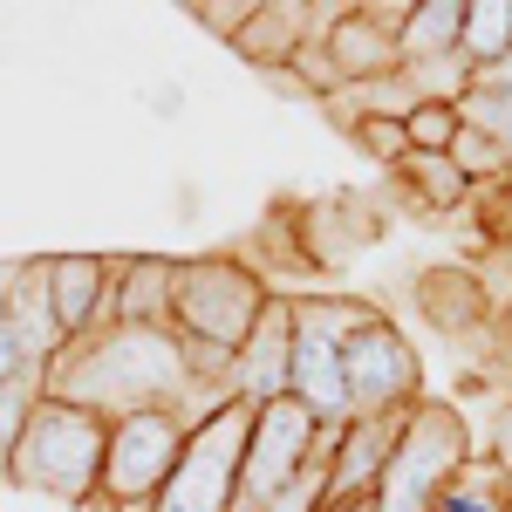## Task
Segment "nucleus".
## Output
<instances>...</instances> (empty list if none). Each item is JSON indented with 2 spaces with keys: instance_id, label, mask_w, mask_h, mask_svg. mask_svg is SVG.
Returning a JSON list of instances; mask_svg holds the SVG:
<instances>
[{
  "instance_id": "obj_1",
  "label": "nucleus",
  "mask_w": 512,
  "mask_h": 512,
  "mask_svg": "<svg viewBox=\"0 0 512 512\" xmlns=\"http://www.w3.org/2000/svg\"><path fill=\"white\" fill-rule=\"evenodd\" d=\"M48 396L96 410V417H137V410H171L185 424H205L233 396V355L198 349L178 328H130L110 321L82 342H62V355L41 369Z\"/></svg>"
},
{
  "instance_id": "obj_2",
  "label": "nucleus",
  "mask_w": 512,
  "mask_h": 512,
  "mask_svg": "<svg viewBox=\"0 0 512 512\" xmlns=\"http://www.w3.org/2000/svg\"><path fill=\"white\" fill-rule=\"evenodd\" d=\"M103 451H110V417L76 410L62 396H41L28 431H21V451H14L7 478L41 492V499H62V506H96Z\"/></svg>"
},
{
  "instance_id": "obj_3",
  "label": "nucleus",
  "mask_w": 512,
  "mask_h": 512,
  "mask_svg": "<svg viewBox=\"0 0 512 512\" xmlns=\"http://www.w3.org/2000/svg\"><path fill=\"white\" fill-rule=\"evenodd\" d=\"M274 287L260 280L253 260L239 253H192L178 260V280H171V328L198 342V349L239 355V342L253 335V321L267 315Z\"/></svg>"
},
{
  "instance_id": "obj_4",
  "label": "nucleus",
  "mask_w": 512,
  "mask_h": 512,
  "mask_svg": "<svg viewBox=\"0 0 512 512\" xmlns=\"http://www.w3.org/2000/svg\"><path fill=\"white\" fill-rule=\"evenodd\" d=\"M472 465V424H465V410L458 403H417L410 417H403V437H396L390 465L376 478V512H431L437 492L451 485V478Z\"/></svg>"
},
{
  "instance_id": "obj_5",
  "label": "nucleus",
  "mask_w": 512,
  "mask_h": 512,
  "mask_svg": "<svg viewBox=\"0 0 512 512\" xmlns=\"http://www.w3.org/2000/svg\"><path fill=\"white\" fill-rule=\"evenodd\" d=\"M246 437H253V403L246 396H226L205 424L185 431V451H178V465H171V478H164L151 512H233Z\"/></svg>"
},
{
  "instance_id": "obj_6",
  "label": "nucleus",
  "mask_w": 512,
  "mask_h": 512,
  "mask_svg": "<svg viewBox=\"0 0 512 512\" xmlns=\"http://www.w3.org/2000/svg\"><path fill=\"white\" fill-rule=\"evenodd\" d=\"M376 315L369 301H294V369H287V396L308 403L321 424H349V383H342V342Z\"/></svg>"
},
{
  "instance_id": "obj_7",
  "label": "nucleus",
  "mask_w": 512,
  "mask_h": 512,
  "mask_svg": "<svg viewBox=\"0 0 512 512\" xmlns=\"http://www.w3.org/2000/svg\"><path fill=\"white\" fill-rule=\"evenodd\" d=\"M185 417L171 410H137L110 424V451H103V485H96V506L89 512H151L164 492V478L185 451Z\"/></svg>"
},
{
  "instance_id": "obj_8",
  "label": "nucleus",
  "mask_w": 512,
  "mask_h": 512,
  "mask_svg": "<svg viewBox=\"0 0 512 512\" xmlns=\"http://www.w3.org/2000/svg\"><path fill=\"white\" fill-rule=\"evenodd\" d=\"M342 383H349V417H403L424 403V362L390 315H369L342 342Z\"/></svg>"
},
{
  "instance_id": "obj_9",
  "label": "nucleus",
  "mask_w": 512,
  "mask_h": 512,
  "mask_svg": "<svg viewBox=\"0 0 512 512\" xmlns=\"http://www.w3.org/2000/svg\"><path fill=\"white\" fill-rule=\"evenodd\" d=\"M315 431L321 417L308 403H294V396H280L267 410H253V437H246V465H239V506H274L280 492L301 478L308 465V451H315Z\"/></svg>"
},
{
  "instance_id": "obj_10",
  "label": "nucleus",
  "mask_w": 512,
  "mask_h": 512,
  "mask_svg": "<svg viewBox=\"0 0 512 512\" xmlns=\"http://www.w3.org/2000/svg\"><path fill=\"white\" fill-rule=\"evenodd\" d=\"M403 14H410V0H403V7H396V0H376V7H349V14L321 35V48H328V62H335L342 89L376 82V76H396V69H403V48H396Z\"/></svg>"
},
{
  "instance_id": "obj_11",
  "label": "nucleus",
  "mask_w": 512,
  "mask_h": 512,
  "mask_svg": "<svg viewBox=\"0 0 512 512\" xmlns=\"http://www.w3.org/2000/svg\"><path fill=\"white\" fill-rule=\"evenodd\" d=\"M48 301H55V321H62L69 342L110 328L117 260H103V253H55V260H48Z\"/></svg>"
},
{
  "instance_id": "obj_12",
  "label": "nucleus",
  "mask_w": 512,
  "mask_h": 512,
  "mask_svg": "<svg viewBox=\"0 0 512 512\" xmlns=\"http://www.w3.org/2000/svg\"><path fill=\"white\" fill-rule=\"evenodd\" d=\"M287 369H294V301H267V315L253 321V335L233 355V396H246L253 410H267L287 396Z\"/></svg>"
},
{
  "instance_id": "obj_13",
  "label": "nucleus",
  "mask_w": 512,
  "mask_h": 512,
  "mask_svg": "<svg viewBox=\"0 0 512 512\" xmlns=\"http://www.w3.org/2000/svg\"><path fill=\"white\" fill-rule=\"evenodd\" d=\"M410 417V410H403ZM403 417H349L342 444H335V465H328V506H349V499H376V478L390 465Z\"/></svg>"
},
{
  "instance_id": "obj_14",
  "label": "nucleus",
  "mask_w": 512,
  "mask_h": 512,
  "mask_svg": "<svg viewBox=\"0 0 512 512\" xmlns=\"http://www.w3.org/2000/svg\"><path fill=\"white\" fill-rule=\"evenodd\" d=\"M0 321L14 328V342L28 349V362H55L62 355V321H55V301H48V260H21V280L7 287V301H0Z\"/></svg>"
},
{
  "instance_id": "obj_15",
  "label": "nucleus",
  "mask_w": 512,
  "mask_h": 512,
  "mask_svg": "<svg viewBox=\"0 0 512 512\" xmlns=\"http://www.w3.org/2000/svg\"><path fill=\"white\" fill-rule=\"evenodd\" d=\"M171 280H178V260L123 253V260H117V301H110V321H130V328H171Z\"/></svg>"
},
{
  "instance_id": "obj_16",
  "label": "nucleus",
  "mask_w": 512,
  "mask_h": 512,
  "mask_svg": "<svg viewBox=\"0 0 512 512\" xmlns=\"http://www.w3.org/2000/svg\"><path fill=\"white\" fill-rule=\"evenodd\" d=\"M246 62H260V69H294V55L308 48V7L301 0H253V21L239 28L233 41Z\"/></svg>"
},
{
  "instance_id": "obj_17",
  "label": "nucleus",
  "mask_w": 512,
  "mask_h": 512,
  "mask_svg": "<svg viewBox=\"0 0 512 512\" xmlns=\"http://www.w3.org/2000/svg\"><path fill=\"white\" fill-rule=\"evenodd\" d=\"M458 35H465V0H410L403 14V69L410 62H431V55H458Z\"/></svg>"
},
{
  "instance_id": "obj_18",
  "label": "nucleus",
  "mask_w": 512,
  "mask_h": 512,
  "mask_svg": "<svg viewBox=\"0 0 512 512\" xmlns=\"http://www.w3.org/2000/svg\"><path fill=\"white\" fill-rule=\"evenodd\" d=\"M431 512H512V472L492 458V451H485V458L472 451V465L437 492Z\"/></svg>"
},
{
  "instance_id": "obj_19",
  "label": "nucleus",
  "mask_w": 512,
  "mask_h": 512,
  "mask_svg": "<svg viewBox=\"0 0 512 512\" xmlns=\"http://www.w3.org/2000/svg\"><path fill=\"white\" fill-rule=\"evenodd\" d=\"M417 294H424V315H431L437 328H451V335H458V328H478V321L492 315V294H485L472 274H451V267H444V274H424Z\"/></svg>"
},
{
  "instance_id": "obj_20",
  "label": "nucleus",
  "mask_w": 512,
  "mask_h": 512,
  "mask_svg": "<svg viewBox=\"0 0 512 512\" xmlns=\"http://www.w3.org/2000/svg\"><path fill=\"white\" fill-rule=\"evenodd\" d=\"M396 178H403V192L417 198V205H431V212H451V205L472 198V178H465L451 158H424V151H410V158L396 164Z\"/></svg>"
},
{
  "instance_id": "obj_21",
  "label": "nucleus",
  "mask_w": 512,
  "mask_h": 512,
  "mask_svg": "<svg viewBox=\"0 0 512 512\" xmlns=\"http://www.w3.org/2000/svg\"><path fill=\"white\" fill-rule=\"evenodd\" d=\"M458 55H465L472 69H492L499 55H512V0H465Z\"/></svg>"
},
{
  "instance_id": "obj_22",
  "label": "nucleus",
  "mask_w": 512,
  "mask_h": 512,
  "mask_svg": "<svg viewBox=\"0 0 512 512\" xmlns=\"http://www.w3.org/2000/svg\"><path fill=\"white\" fill-rule=\"evenodd\" d=\"M41 396H48V376H41V369L14 376V383H0V478H7V465H14L21 431H28V417H35Z\"/></svg>"
},
{
  "instance_id": "obj_23",
  "label": "nucleus",
  "mask_w": 512,
  "mask_h": 512,
  "mask_svg": "<svg viewBox=\"0 0 512 512\" xmlns=\"http://www.w3.org/2000/svg\"><path fill=\"white\" fill-rule=\"evenodd\" d=\"M403 76L417 82V96H424V103H465L478 69L465 62V55H431V62H410Z\"/></svg>"
},
{
  "instance_id": "obj_24",
  "label": "nucleus",
  "mask_w": 512,
  "mask_h": 512,
  "mask_svg": "<svg viewBox=\"0 0 512 512\" xmlns=\"http://www.w3.org/2000/svg\"><path fill=\"white\" fill-rule=\"evenodd\" d=\"M403 137H410V151H424V158H451V144H458V103H417V110L403 117Z\"/></svg>"
},
{
  "instance_id": "obj_25",
  "label": "nucleus",
  "mask_w": 512,
  "mask_h": 512,
  "mask_svg": "<svg viewBox=\"0 0 512 512\" xmlns=\"http://www.w3.org/2000/svg\"><path fill=\"white\" fill-rule=\"evenodd\" d=\"M458 123H465V130H485V137L512 158V96H485V89H472V96L458 103Z\"/></svg>"
},
{
  "instance_id": "obj_26",
  "label": "nucleus",
  "mask_w": 512,
  "mask_h": 512,
  "mask_svg": "<svg viewBox=\"0 0 512 512\" xmlns=\"http://www.w3.org/2000/svg\"><path fill=\"white\" fill-rule=\"evenodd\" d=\"M349 137H355V144H362L376 164H390V171L410 158V137H403V123H396V117H355Z\"/></svg>"
},
{
  "instance_id": "obj_27",
  "label": "nucleus",
  "mask_w": 512,
  "mask_h": 512,
  "mask_svg": "<svg viewBox=\"0 0 512 512\" xmlns=\"http://www.w3.org/2000/svg\"><path fill=\"white\" fill-rule=\"evenodd\" d=\"M185 14H192V21H205V28H212V35L239 41V28H246V21H253V0H192V7H185Z\"/></svg>"
},
{
  "instance_id": "obj_28",
  "label": "nucleus",
  "mask_w": 512,
  "mask_h": 512,
  "mask_svg": "<svg viewBox=\"0 0 512 512\" xmlns=\"http://www.w3.org/2000/svg\"><path fill=\"white\" fill-rule=\"evenodd\" d=\"M28 369H41V362H28V349L14 342V328L0 321V383H14V376H28Z\"/></svg>"
},
{
  "instance_id": "obj_29",
  "label": "nucleus",
  "mask_w": 512,
  "mask_h": 512,
  "mask_svg": "<svg viewBox=\"0 0 512 512\" xmlns=\"http://www.w3.org/2000/svg\"><path fill=\"white\" fill-rule=\"evenodd\" d=\"M492 458H499V465L512 472V396L499 403V410H492Z\"/></svg>"
},
{
  "instance_id": "obj_30",
  "label": "nucleus",
  "mask_w": 512,
  "mask_h": 512,
  "mask_svg": "<svg viewBox=\"0 0 512 512\" xmlns=\"http://www.w3.org/2000/svg\"><path fill=\"white\" fill-rule=\"evenodd\" d=\"M472 89H485V96H512V55H499L492 69H478Z\"/></svg>"
},
{
  "instance_id": "obj_31",
  "label": "nucleus",
  "mask_w": 512,
  "mask_h": 512,
  "mask_svg": "<svg viewBox=\"0 0 512 512\" xmlns=\"http://www.w3.org/2000/svg\"><path fill=\"white\" fill-rule=\"evenodd\" d=\"M321 512H376L369 499H349V506H321Z\"/></svg>"
},
{
  "instance_id": "obj_32",
  "label": "nucleus",
  "mask_w": 512,
  "mask_h": 512,
  "mask_svg": "<svg viewBox=\"0 0 512 512\" xmlns=\"http://www.w3.org/2000/svg\"><path fill=\"white\" fill-rule=\"evenodd\" d=\"M499 315H506V342H512V287H506V301H499Z\"/></svg>"
}]
</instances>
